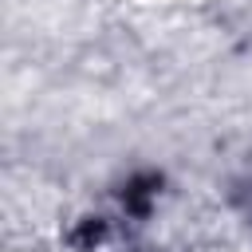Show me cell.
I'll return each instance as SVG.
<instances>
[{
  "instance_id": "obj_1",
  "label": "cell",
  "mask_w": 252,
  "mask_h": 252,
  "mask_svg": "<svg viewBox=\"0 0 252 252\" xmlns=\"http://www.w3.org/2000/svg\"><path fill=\"white\" fill-rule=\"evenodd\" d=\"M158 193H161V177H158V173H134V177L126 181L122 205H126V213L146 217V213H150V205L158 201Z\"/></svg>"
}]
</instances>
